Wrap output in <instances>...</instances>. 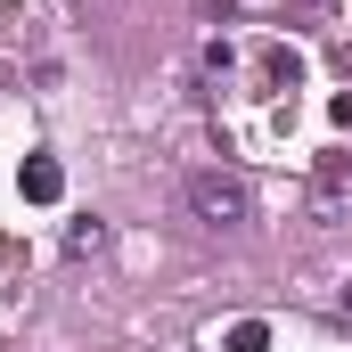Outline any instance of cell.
Returning a JSON list of instances; mask_svg holds the SVG:
<instances>
[{
  "mask_svg": "<svg viewBox=\"0 0 352 352\" xmlns=\"http://www.w3.org/2000/svg\"><path fill=\"white\" fill-rule=\"evenodd\" d=\"M16 188H25V205H58V197H66V173H58V156H25Z\"/></svg>",
  "mask_w": 352,
  "mask_h": 352,
  "instance_id": "3",
  "label": "cell"
},
{
  "mask_svg": "<svg viewBox=\"0 0 352 352\" xmlns=\"http://www.w3.org/2000/svg\"><path fill=\"white\" fill-rule=\"evenodd\" d=\"M263 344H270L263 320H238V328H230V352H263Z\"/></svg>",
  "mask_w": 352,
  "mask_h": 352,
  "instance_id": "5",
  "label": "cell"
},
{
  "mask_svg": "<svg viewBox=\"0 0 352 352\" xmlns=\"http://www.w3.org/2000/svg\"><path fill=\"white\" fill-rule=\"evenodd\" d=\"M98 246H107V221H74V230H66V254H74V263H90Z\"/></svg>",
  "mask_w": 352,
  "mask_h": 352,
  "instance_id": "4",
  "label": "cell"
},
{
  "mask_svg": "<svg viewBox=\"0 0 352 352\" xmlns=\"http://www.w3.org/2000/svg\"><path fill=\"white\" fill-rule=\"evenodd\" d=\"M303 213H311L320 230L352 221V156H328V164L311 173V188H303Z\"/></svg>",
  "mask_w": 352,
  "mask_h": 352,
  "instance_id": "2",
  "label": "cell"
},
{
  "mask_svg": "<svg viewBox=\"0 0 352 352\" xmlns=\"http://www.w3.org/2000/svg\"><path fill=\"white\" fill-rule=\"evenodd\" d=\"M188 213H197L205 230H238V221L254 213V188L238 173H188Z\"/></svg>",
  "mask_w": 352,
  "mask_h": 352,
  "instance_id": "1",
  "label": "cell"
}]
</instances>
